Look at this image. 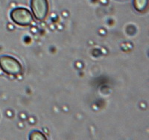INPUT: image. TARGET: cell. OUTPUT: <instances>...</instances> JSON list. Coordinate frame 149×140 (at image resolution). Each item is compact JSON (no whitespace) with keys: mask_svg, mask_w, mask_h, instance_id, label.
Listing matches in <instances>:
<instances>
[{"mask_svg":"<svg viewBox=\"0 0 149 140\" xmlns=\"http://www.w3.org/2000/svg\"><path fill=\"white\" fill-rule=\"evenodd\" d=\"M0 68L6 74L14 76L19 75L22 72V66L19 61L8 55L0 57Z\"/></svg>","mask_w":149,"mask_h":140,"instance_id":"6da1fadb","label":"cell"},{"mask_svg":"<svg viewBox=\"0 0 149 140\" xmlns=\"http://www.w3.org/2000/svg\"><path fill=\"white\" fill-rule=\"evenodd\" d=\"M31 8L36 20L42 21L49 14V2L48 0H31Z\"/></svg>","mask_w":149,"mask_h":140,"instance_id":"3957f363","label":"cell"},{"mask_svg":"<svg viewBox=\"0 0 149 140\" xmlns=\"http://www.w3.org/2000/svg\"><path fill=\"white\" fill-rule=\"evenodd\" d=\"M29 139L31 140H45L46 139V137L41 132L35 130L31 133Z\"/></svg>","mask_w":149,"mask_h":140,"instance_id":"5b68a950","label":"cell"},{"mask_svg":"<svg viewBox=\"0 0 149 140\" xmlns=\"http://www.w3.org/2000/svg\"><path fill=\"white\" fill-rule=\"evenodd\" d=\"M148 0H134V7L138 12H144L147 10Z\"/></svg>","mask_w":149,"mask_h":140,"instance_id":"277c9868","label":"cell"},{"mask_svg":"<svg viewBox=\"0 0 149 140\" xmlns=\"http://www.w3.org/2000/svg\"><path fill=\"white\" fill-rule=\"evenodd\" d=\"M10 18L16 24L20 26H29L34 22L33 15L25 8H17L10 12Z\"/></svg>","mask_w":149,"mask_h":140,"instance_id":"7a4b0ae2","label":"cell"}]
</instances>
